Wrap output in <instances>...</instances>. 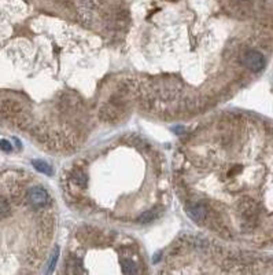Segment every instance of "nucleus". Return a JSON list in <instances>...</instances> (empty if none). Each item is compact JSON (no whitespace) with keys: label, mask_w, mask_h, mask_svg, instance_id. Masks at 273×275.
Returning <instances> with one entry per match:
<instances>
[{"label":"nucleus","mask_w":273,"mask_h":275,"mask_svg":"<svg viewBox=\"0 0 273 275\" xmlns=\"http://www.w3.org/2000/svg\"><path fill=\"white\" fill-rule=\"evenodd\" d=\"M22 112V105L18 101L14 99H4L0 103V113L4 116H10V114H16Z\"/></svg>","instance_id":"obj_2"},{"label":"nucleus","mask_w":273,"mask_h":275,"mask_svg":"<svg viewBox=\"0 0 273 275\" xmlns=\"http://www.w3.org/2000/svg\"><path fill=\"white\" fill-rule=\"evenodd\" d=\"M58 253H59V249L55 248V252H54V254H52V259H51V263H50L48 272H51V271L54 270L55 264H56V260H58Z\"/></svg>","instance_id":"obj_8"},{"label":"nucleus","mask_w":273,"mask_h":275,"mask_svg":"<svg viewBox=\"0 0 273 275\" xmlns=\"http://www.w3.org/2000/svg\"><path fill=\"white\" fill-rule=\"evenodd\" d=\"M72 180L74 182L80 189H86L88 184V176L86 173L81 169V168H76L74 171L72 172Z\"/></svg>","instance_id":"obj_3"},{"label":"nucleus","mask_w":273,"mask_h":275,"mask_svg":"<svg viewBox=\"0 0 273 275\" xmlns=\"http://www.w3.org/2000/svg\"><path fill=\"white\" fill-rule=\"evenodd\" d=\"M0 149L3 151H6V153H10L11 150H12V146H11V143L8 142V140H0Z\"/></svg>","instance_id":"obj_7"},{"label":"nucleus","mask_w":273,"mask_h":275,"mask_svg":"<svg viewBox=\"0 0 273 275\" xmlns=\"http://www.w3.org/2000/svg\"><path fill=\"white\" fill-rule=\"evenodd\" d=\"M11 215L10 202L6 200L4 197L0 195V220H4Z\"/></svg>","instance_id":"obj_5"},{"label":"nucleus","mask_w":273,"mask_h":275,"mask_svg":"<svg viewBox=\"0 0 273 275\" xmlns=\"http://www.w3.org/2000/svg\"><path fill=\"white\" fill-rule=\"evenodd\" d=\"M121 264H122V272L124 274H138L139 270L136 268V264L134 263V260L130 259H122L121 261Z\"/></svg>","instance_id":"obj_6"},{"label":"nucleus","mask_w":273,"mask_h":275,"mask_svg":"<svg viewBox=\"0 0 273 275\" xmlns=\"http://www.w3.org/2000/svg\"><path fill=\"white\" fill-rule=\"evenodd\" d=\"M0 103H2V101H0Z\"/></svg>","instance_id":"obj_10"},{"label":"nucleus","mask_w":273,"mask_h":275,"mask_svg":"<svg viewBox=\"0 0 273 275\" xmlns=\"http://www.w3.org/2000/svg\"><path fill=\"white\" fill-rule=\"evenodd\" d=\"M26 201L36 209L46 208V206L51 204V198H50L48 193L42 186H34V187H30L28 190Z\"/></svg>","instance_id":"obj_1"},{"label":"nucleus","mask_w":273,"mask_h":275,"mask_svg":"<svg viewBox=\"0 0 273 275\" xmlns=\"http://www.w3.org/2000/svg\"><path fill=\"white\" fill-rule=\"evenodd\" d=\"M32 165L38 169V172L44 173V175H48V176L52 175V168L50 167L48 162L43 161V160H33Z\"/></svg>","instance_id":"obj_4"},{"label":"nucleus","mask_w":273,"mask_h":275,"mask_svg":"<svg viewBox=\"0 0 273 275\" xmlns=\"http://www.w3.org/2000/svg\"><path fill=\"white\" fill-rule=\"evenodd\" d=\"M238 2H248V0H238Z\"/></svg>","instance_id":"obj_9"}]
</instances>
